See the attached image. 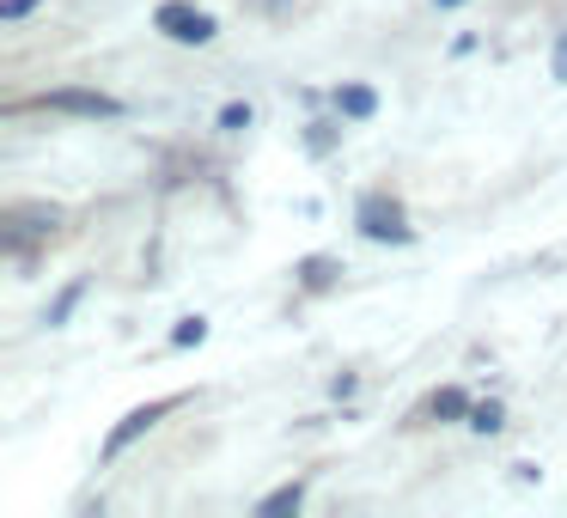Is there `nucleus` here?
<instances>
[{"mask_svg":"<svg viewBox=\"0 0 567 518\" xmlns=\"http://www.w3.org/2000/svg\"><path fill=\"white\" fill-rule=\"evenodd\" d=\"M38 111H62V116H92V123H111V116H123V99H111V92H86V86H55V92H38Z\"/></svg>","mask_w":567,"mask_h":518,"instance_id":"1","label":"nucleus"},{"mask_svg":"<svg viewBox=\"0 0 567 518\" xmlns=\"http://www.w3.org/2000/svg\"><path fill=\"white\" fill-rule=\"evenodd\" d=\"M55 226H62V208H50V201H31V208L0 214V232H7V250H13V257H25L31 238H50Z\"/></svg>","mask_w":567,"mask_h":518,"instance_id":"2","label":"nucleus"},{"mask_svg":"<svg viewBox=\"0 0 567 518\" xmlns=\"http://www.w3.org/2000/svg\"><path fill=\"white\" fill-rule=\"evenodd\" d=\"M354 220H360V232H367L372 245H409V238H415V226L403 220V208H396L391 196H367Z\"/></svg>","mask_w":567,"mask_h":518,"instance_id":"3","label":"nucleus"},{"mask_svg":"<svg viewBox=\"0 0 567 518\" xmlns=\"http://www.w3.org/2000/svg\"><path fill=\"white\" fill-rule=\"evenodd\" d=\"M153 25L165 31L172 43H214V13H202V7H189V0H165L159 13H153Z\"/></svg>","mask_w":567,"mask_h":518,"instance_id":"4","label":"nucleus"},{"mask_svg":"<svg viewBox=\"0 0 567 518\" xmlns=\"http://www.w3.org/2000/svg\"><path fill=\"white\" fill-rule=\"evenodd\" d=\"M172 408H177V396H159V403H141V408H128V415L111 427V439H104V457H123L128 445H135L141 433H153V427H159V421L172 415Z\"/></svg>","mask_w":567,"mask_h":518,"instance_id":"5","label":"nucleus"},{"mask_svg":"<svg viewBox=\"0 0 567 518\" xmlns=\"http://www.w3.org/2000/svg\"><path fill=\"white\" fill-rule=\"evenodd\" d=\"M336 111H342L348 123H367V116H379V92L372 86H342L336 92Z\"/></svg>","mask_w":567,"mask_h":518,"instance_id":"6","label":"nucleus"},{"mask_svg":"<svg viewBox=\"0 0 567 518\" xmlns=\"http://www.w3.org/2000/svg\"><path fill=\"white\" fill-rule=\"evenodd\" d=\"M299 500H306V481H287V488H275L269 500L257 506V518H281V512H299Z\"/></svg>","mask_w":567,"mask_h":518,"instance_id":"7","label":"nucleus"},{"mask_svg":"<svg viewBox=\"0 0 567 518\" xmlns=\"http://www.w3.org/2000/svg\"><path fill=\"white\" fill-rule=\"evenodd\" d=\"M336 274H342V269H336L330 257H306V262H299V281H306V287H330Z\"/></svg>","mask_w":567,"mask_h":518,"instance_id":"8","label":"nucleus"},{"mask_svg":"<svg viewBox=\"0 0 567 518\" xmlns=\"http://www.w3.org/2000/svg\"><path fill=\"white\" fill-rule=\"evenodd\" d=\"M470 427H476V433H501L506 427V408L501 403H470Z\"/></svg>","mask_w":567,"mask_h":518,"instance_id":"9","label":"nucleus"},{"mask_svg":"<svg viewBox=\"0 0 567 518\" xmlns=\"http://www.w3.org/2000/svg\"><path fill=\"white\" fill-rule=\"evenodd\" d=\"M433 415H440V421H457V415H470V396H464V391H452V384H445V391L433 396Z\"/></svg>","mask_w":567,"mask_h":518,"instance_id":"10","label":"nucleus"},{"mask_svg":"<svg viewBox=\"0 0 567 518\" xmlns=\"http://www.w3.org/2000/svg\"><path fill=\"white\" fill-rule=\"evenodd\" d=\"M80 293H86V281L62 287V299H55V305H50V318H43V323H50V330H55V323H68V318H74V305H80Z\"/></svg>","mask_w":567,"mask_h":518,"instance_id":"11","label":"nucleus"},{"mask_svg":"<svg viewBox=\"0 0 567 518\" xmlns=\"http://www.w3.org/2000/svg\"><path fill=\"white\" fill-rule=\"evenodd\" d=\"M202 342H208V323H202V318H184L172 330V348H202Z\"/></svg>","mask_w":567,"mask_h":518,"instance_id":"12","label":"nucleus"},{"mask_svg":"<svg viewBox=\"0 0 567 518\" xmlns=\"http://www.w3.org/2000/svg\"><path fill=\"white\" fill-rule=\"evenodd\" d=\"M250 123H257V116H250V104H226V111H220V128H226V135H245Z\"/></svg>","mask_w":567,"mask_h":518,"instance_id":"13","label":"nucleus"},{"mask_svg":"<svg viewBox=\"0 0 567 518\" xmlns=\"http://www.w3.org/2000/svg\"><path fill=\"white\" fill-rule=\"evenodd\" d=\"M306 147H311V153H330V147H336V128H330V123H311Z\"/></svg>","mask_w":567,"mask_h":518,"instance_id":"14","label":"nucleus"},{"mask_svg":"<svg viewBox=\"0 0 567 518\" xmlns=\"http://www.w3.org/2000/svg\"><path fill=\"white\" fill-rule=\"evenodd\" d=\"M549 74H555V80H567V31H561V38H555V55H549Z\"/></svg>","mask_w":567,"mask_h":518,"instance_id":"15","label":"nucleus"},{"mask_svg":"<svg viewBox=\"0 0 567 518\" xmlns=\"http://www.w3.org/2000/svg\"><path fill=\"white\" fill-rule=\"evenodd\" d=\"M31 7H38V0H0V19H25Z\"/></svg>","mask_w":567,"mask_h":518,"instance_id":"16","label":"nucleus"},{"mask_svg":"<svg viewBox=\"0 0 567 518\" xmlns=\"http://www.w3.org/2000/svg\"><path fill=\"white\" fill-rule=\"evenodd\" d=\"M440 7H464V0H440Z\"/></svg>","mask_w":567,"mask_h":518,"instance_id":"17","label":"nucleus"}]
</instances>
